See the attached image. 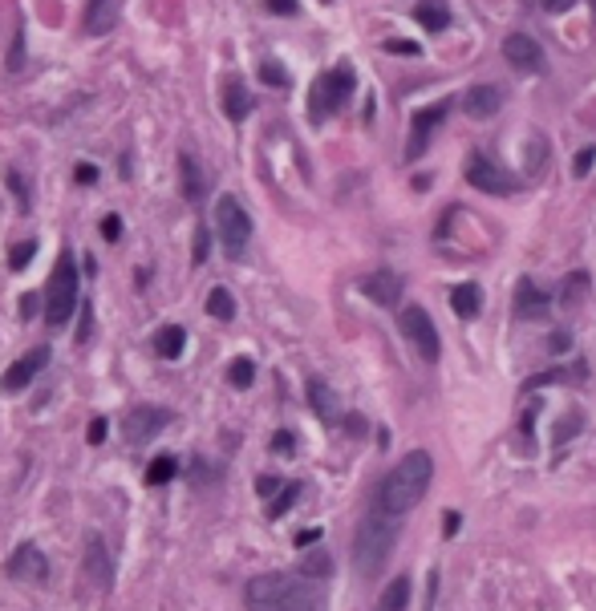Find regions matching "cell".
Wrapping results in <instances>:
<instances>
[{"mask_svg":"<svg viewBox=\"0 0 596 611\" xmlns=\"http://www.w3.org/2000/svg\"><path fill=\"white\" fill-rule=\"evenodd\" d=\"M543 385H584V361H572L568 369H548L528 381V389H543Z\"/></svg>","mask_w":596,"mask_h":611,"instance_id":"22","label":"cell"},{"mask_svg":"<svg viewBox=\"0 0 596 611\" xmlns=\"http://www.w3.org/2000/svg\"><path fill=\"white\" fill-rule=\"evenodd\" d=\"M106 430H110V425H106V417H93V422H90V430H85V433H90V441H93V445H102V441H106Z\"/></svg>","mask_w":596,"mask_h":611,"instance_id":"41","label":"cell"},{"mask_svg":"<svg viewBox=\"0 0 596 611\" xmlns=\"http://www.w3.org/2000/svg\"><path fill=\"white\" fill-rule=\"evenodd\" d=\"M228 381L236 389H248L256 381V364L248 361V356H236V361H231V369H228Z\"/></svg>","mask_w":596,"mask_h":611,"instance_id":"29","label":"cell"},{"mask_svg":"<svg viewBox=\"0 0 596 611\" xmlns=\"http://www.w3.org/2000/svg\"><path fill=\"white\" fill-rule=\"evenodd\" d=\"M394 543H397V514L374 506V510L361 519L357 538H353V567H357L366 579H374V575L390 563Z\"/></svg>","mask_w":596,"mask_h":611,"instance_id":"3","label":"cell"},{"mask_svg":"<svg viewBox=\"0 0 596 611\" xmlns=\"http://www.w3.org/2000/svg\"><path fill=\"white\" fill-rule=\"evenodd\" d=\"M154 356H162V361H179L183 356V348H187V333L179 325H167V328H159L154 333Z\"/></svg>","mask_w":596,"mask_h":611,"instance_id":"20","label":"cell"},{"mask_svg":"<svg viewBox=\"0 0 596 611\" xmlns=\"http://www.w3.org/2000/svg\"><path fill=\"white\" fill-rule=\"evenodd\" d=\"M308 401H313V409H317L321 422H337V397L329 393L325 381H308Z\"/></svg>","mask_w":596,"mask_h":611,"instance_id":"26","label":"cell"},{"mask_svg":"<svg viewBox=\"0 0 596 611\" xmlns=\"http://www.w3.org/2000/svg\"><path fill=\"white\" fill-rule=\"evenodd\" d=\"M499 106H503V93H499L495 85H471V90L463 93V113H471L474 121L491 118Z\"/></svg>","mask_w":596,"mask_h":611,"instance_id":"17","label":"cell"},{"mask_svg":"<svg viewBox=\"0 0 596 611\" xmlns=\"http://www.w3.org/2000/svg\"><path fill=\"white\" fill-rule=\"evenodd\" d=\"M572 430H581V417H568V422L564 425H556V441H568V433H572Z\"/></svg>","mask_w":596,"mask_h":611,"instance_id":"46","label":"cell"},{"mask_svg":"<svg viewBox=\"0 0 596 611\" xmlns=\"http://www.w3.org/2000/svg\"><path fill=\"white\" fill-rule=\"evenodd\" d=\"M430 478H435V458H430L426 450H410L390 474H386L382 490H377V506L390 514L414 510V506L426 499Z\"/></svg>","mask_w":596,"mask_h":611,"instance_id":"2","label":"cell"},{"mask_svg":"<svg viewBox=\"0 0 596 611\" xmlns=\"http://www.w3.org/2000/svg\"><path fill=\"white\" fill-rule=\"evenodd\" d=\"M179 170H183L187 203H199V199H203V174H199V162L191 159V154H179Z\"/></svg>","mask_w":596,"mask_h":611,"instance_id":"25","label":"cell"},{"mask_svg":"<svg viewBox=\"0 0 596 611\" xmlns=\"http://www.w3.org/2000/svg\"><path fill=\"white\" fill-rule=\"evenodd\" d=\"M118 231H122V223H118L114 215H110V219H102V235H106V239H118Z\"/></svg>","mask_w":596,"mask_h":611,"instance_id":"47","label":"cell"},{"mask_svg":"<svg viewBox=\"0 0 596 611\" xmlns=\"http://www.w3.org/2000/svg\"><path fill=\"white\" fill-rule=\"evenodd\" d=\"M223 113H228L231 121H244L248 113H252V93H248V85L239 82V77H228V82H223Z\"/></svg>","mask_w":596,"mask_h":611,"instance_id":"18","label":"cell"},{"mask_svg":"<svg viewBox=\"0 0 596 611\" xmlns=\"http://www.w3.org/2000/svg\"><path fill=\"white\" fill-rule=\"evenodd\" d=\"M272 450H276V453H292V450H297V441H292L288 430H280V433L272 438Z\"/></svg>","mask_w":596,"mask_h":611,"instance_id":"42","label":"cell"},{"mask_svg":"<svg viewBox=\"0 0 596 611\" xmlns=\"http://www.w3.org/2000/svg\"><path fill=\"white\" fill-rule=\"evenodd\" d=\"M503 57H507V65L520 69V73H543V69H548V57H543V49L535 45L528 33L503 37Z\"/></svg>","mask_w":596,"mask_h":611,"instance_id":"11","label":"cell"},{"mask_svg":"<svg viewBox=\"0 0 596 611\" xmlns=\"http://www.w3.org/2000/svg\"><path fill=\"white\" fill-rule=\"evenodd\" d=\"M592 162H596V146H584V150L576 154V162H572V174L576 179H584V174L592 170Z\"/></svg>","mask_w":596,"mask_h":611,"instance_id":"35","label":"cell"},{"mask_svg":"<svg viewBox=\"0 0 596 611\" xmlns=\"http://www.w3.org/2000/svg\"><path fill=\"white\" fill-rule=\"evenodd\" d=\"M244 607L248 611H317L321 607V591L308 575H256L244 587Z\"/></svg>","mask_w":596,"mask_h":611,"instance_id":"1","label":"cell"},{"mask_svg":"<svg viewBox=\"0 0 596 611\" xmlns=\"http://www.w3.org/2000/svg\"><path fill=\"white\" fill-rule=\"evenodd\" d=\"M451 308H454V316L459 320H474L479 316V308H483V292H479V284H459L451 292Z\"/></svg>","mask_w":596,"mask_h":611,"instance_id":"21","label":"cell"},{"mask_svg":"<svg viewBox=\"0 0 596 611\" xmlns=\"http://www.w3.org/2000/svg\"><path fill=\"white\" fill-rule=\"evenodd\" d=\"M260 77L268 85H272V90H288V69L280 65V61H264L260 65Z\"/></svg>","mask_w":596,"mask_h":611,"instance_id":"32","label":"cell"},{"mask_svg":"<svg viewBox=\"0 0 596 611\" xmlns=\"http://www.w3.org/2000/svg\"><path fill=\"white\" fill-rule=\"evenodd\" d=\"M33 256H37V239H24V243H16V247L8 251V267H13V272H21V267L29 264Z\"/></svg>","mask_w":596,"mask_h":611,"instance_id":"33","label":"cell"},{"mask_svg":"<svg viewBox=\"0 0 596 611\" xmlns=\"http://www.w3.org/2000/svg\"><path fill=\"white\" fill-rule=\"evenodd\" d=\"M256 490H260L264 499H272V494L284 490V486H280V478H260V482H256Z\"/></svg>","mask_w":596,"mask_h":611,"instance_id":"45","label":"cell"},{"mask_svg":"<svg viewBox=\"0 0 596 611\" xmlns=\"http://www.w3.org/2000/svg\"><path fill=\"white\" fill-rule=\"evenodd\" d=\"M325 571H329V558H325V555L308 558V563L300 567V575H308V579H313V575H325Z\"/></svg>","mask_w":596,"mask_h":611,"instance_id":"40","label":"cell"},{"mask_svg":"<svg viewBox=\"0 0 596 611\" xmlns=\"http://www.w3.org/2000/svg\"><path fill=\"white\" fill-rule=\"evenodd\" d=\"M361 292H366L377 308H397V300H402V279H397V272H374V276L361 279Z\"/></svg>","mask_w":596,"mask_h":611,"instance_id":"15","label":"cell"},{"mask_svg":"<svg viewBox=\"0 0 596 611\" xmlns=\"http://www.w3.org/2000/svg\"><path fill=\"white\" fill-rule=\"evenodd\" d=\"M21 61H24V29H16V37H13V57H8V69H21Z\"/></svg>","mask_w":596,"mask_h":611,"instance_id":"36","label":"cell"},{"mask_svg":"<svg viewBox=\"0 0 596 611\" xmlns=\"http://www.w3.org/2000/svg\"><path fill=\"white\" fill-rule=\"evenodd\" d=\"M443 530H446V538H451L454 530H459V514H454V510H451V514H446V519H443Z\"/></svg>","mask_w":596,"mask_h":611,"instance_id":"51","label":"cell"},{"mask_svg":"<svg viewBox=\"0 0 596 611\" xmlns=\"http://www.w3.org/2000/svg\"><path fill=\"white\" fill-rule=\"evenodd\" d=\"M49 575V563L41 555L37 543H21L13 555H8V579L16 583H41Z\"/></svg>","mask_w":596,"mask_h":611,"instance_id":"13","label":"cell"},{"mask_svg":"<svg viewBox=\"0 0 596 611\" xmlns=\"http://www.w3.org/2000/svg\"><path fill=\"white\" fill-rule=\"evenodd\" d=\"M466 182H471L474 190H483V195H512L515 187H520V179H512L499 162H491L483 150L471 154V162H466Z\"/></svg>","mask_w":596,"mask_h":611,"instance_id":"8","label":"cell"},{"mask_svg":"<svg viewBox=\"0 0 596 611\" xmlns=\"http://www.w3.org/2000/svg\"><path fill=\"white\" fill-rule=\"evenodd\" d=\"M207 312H211L215 320H223V325L236 320V300H231L228 287H211V292H207Z\"/></svg>","mask_w":596,"mask_h":611,"instance_id":"27","label":"cell"},{"mask_svg":"<svg viewBox=\"0 0 596 611\" xmlns=\"http://www.w3.org/2000/svg\"><path fill=\"white\" fill-rule=\"evenodd\" d=\"M589 292H592L589 272H572V276H564V284H560V304H564V308H581V304L589 300Z\"/></svg>","mask_w":596,"mask_h":611,"instance_id":"23","label":"cell"},{"mask_svg":"<svg viewBox=\"0 0 596 611\" xmlns=\"http://www.w3.org/2000/svg\"><path fill=\"white\" fill-rule=\"evenodd\" d=\"M589 13H592V21H596V0H589Z\"/></svg>","mask_w":596,"mask_h":611,"instance_id":"52","label":"cell"},{"mask_svg":"<svg viewBox=\"0 0 596 611\" xmlns=\"http://www.w3.org/2000/svg\"><path fill=\"white\" fill-rule=\"evenodd\" d=\"M85 575L98 583V591L114 587V563H110V551L102 538H90V547H85Z\"/></svg>","mask_w":596,"mask_h":611,"instance_id":"16","label":"cell"},{"mask_svg":"<svg viewBox=\"0 0 596 611\" xmlns=\"http://www.w3.org/2000/svg\"><path fill=\"white\" fill-rule=\"evenodd\" d=\"M207 251H211V239H207V227H199L195 231V264H203Z\"/></svg>","mask_w":596,"mask_h":611,"instance_id":"39","label":"cell"},{"mask_svg":"<svg viewBox=\"0 0 596 611\" xmlns=\"http://www.w3.org/2000/svg\"><path fill=\"white\" fill-rule=\"evenodd\" d=\"M37 296H33V292H24L21 296V304H16V312H21V320H33V316H37Z\"/></svg>","mask_w":596,"mask_h":611,"instance_id":"38","label":"cell"},{"mask_svg":"<svg viewBox=\"0 0 596 611\" xmlns=\"http://www.w3.org/2000/svg\"><path fill=\"white\" fill-rule=\"evenodd\" d=\"M77 259H73V251H62L57 256V264H54V272H49V287H45V320H49V328H65L69 325V316L77 312Z\"/></svg>","mask_w":596,"mask_h":611,"instance_id":"4","label":"cell"},{"mask_svg":"<svg viewBox=\"0 0 596 611\" xmlns=\"http://www.w3.org/2000/svg\"><path fill=\"white\" fill-rule=\"evenodd\" d=\"M512 308H515V320H548L552 312V296L543 292L535 279L523 276L515 284V296H512Z\"/></svg>","mask_w":596,"mask_h":611,"instance_id":"12","label":"cell"},{"mask_svg":"<svg viewBox=\"0 0 596 611\" xmlns=\"http://www.w3.org/2000/svg\"><path fill=\"white\" fill-rule=\"evenodd\" d=\"M5 179H8V187H13V195H16V203H21V211H29L33 195H29V187H24V179H21V174H16V170H8Z\"/></svg>","mask_w":596,"mask_h":611,"instance_id":"34","label":"cell"},{"mask_svg":"<svg viewBox=\"0 0 596 611\" xmlns=\"http://www.w3.org/2000/svg\"><path fill=\"white\" fill-rule=\"evenodd\" d=\"M397 328H402V336L410 340L414 353H418L422 361H438L443 344H438V328H435V320H430L426 308H418V304L402 308V316H397Z\"/></svg>","mask_w":596,"mask_h":611,"instance_id":"7","label":"cell"},{"mask_svg":"<svg viewBox=\"0 0 596 611\" xmlns=\"http://www.w3.org/2000/svg\"><path fill=\"white\" fill-rule=\"evenodd\" d=\"M414 21L426 33H443V29H451V5H446V0H418Z\"/></svg>","mask_w":596,"mask_h":611,"instance_id":"19","label":"cell"},{"mask_svg":"<svg viewBox=\"0 0 596 611\" xmlns=\"http://www.w3.org/2000/svg\"><path fill=\"white\" fill-rule=\"evenodd\" d=\"M106 5H110V0H90V8H85V29H90V33H106L110 29Z\"/></svg>","mask_w":596,"mask_h":611,"instance_id":"30","label":"cell"},{"mask_svg":"<svg viewBox=\"0 0 596 611\" xmlns=\"http://www.w3.org/2000/svg\"><path fill=\"white\" fill-rule=\"evenodd\" d=\"M446 110H451V102H435V106H422L418 113H414V121H410V142H405V159H410V162L426 154L430 134L443 126Z\"/></svg>","mask_w":596,"mask_h":611,"instance_id":"9","label":"cell"},{"mask_svg":"<svg viewBox=\"0 0 596 611\" xmlns=\"http://www.w3.org/2000/svg\"><path fill=\"white\" fill-rule=\"evenodd\" d=\"M45 364H49V348H45V344L29 348V353H24L21 361H13V364H8V373L0 377V389H5V393H21L33 377H37L41 369H45Z\"/></svg>","mask_w":596,"mask_h":611,"instance_id":"14","label":"cell"},{"mask_svg":"<svg viewBox=\"0 0 596 611\" xmlns=\"http://www.w3.org/2000/svg\"><path fill=\"white\" fill-rule=\"evenodd\" d=\"M77 182H82V187H93V182H98V167L82 162V167H77Z\"/></svg>","mask_w":596,"mask_h":611,"instance_id":"44","label":"cell"},{"mask_svg":"<svg viewBox=\"0 0 596 611\" xmlns=\"http://www.w3.org/2000/svg\"><path fill=\"white\" fill-rule=\"evenodd\" d=\"M297 8H300V0H268V13H276V16H297Z\"/></svg>","mask_w":596,"mask_h":611,"instance_id":"37","label":"cell"},{"mask_svg":"<svg viewBox=\"0 0 596 611\" xmlns=\"http://www.w3.org/2000/svg\"><path fill=\"white\" fill-rule=\"evenodd\" d=\"M317 538H321V530H317V527H308V530H300V535H297V547H313Z\"/></svg>","mask_w":596,"mask_h":611,"instance_id":"48","label":"cell"},{"mask_svg":"<svg viewBox=\"0 0 596 611\" xmlns=\"http://www.w3.org/2000/svg\"><path fill=\"white\" fill-rule=\"evenodd\" d=\"M405 607H410V575H397L377 599V611H405Z\"/></svg>","mask_w":596,"mask_h":611,"instance_id":"24","label":"cell"},{"mask_svg":"<svg viewBox=\"0 0 596 611\" xmlns=\"http://www.w3.org/2000/svg\"><path fill=\"white\" fill-rule=\"evenodd\" d=\"M548 344H552V353H564V348L572 344V336H568V333H556V336L548 340Z\"/></svg>","mask_w":596,"mask_h":611,"instance_id":"50","label":"cell"},{"mask_svg":"<svg viewBox=\"0 0 596 611\" xmlns=\"http://www.w3.org/2000/svg\"><path fill=\"white\" fill-rule=\"evenodd\" d=\"M543 8H548V13H568V8L576 5V0H540Z\"/></svg>","mask_w":596,"mask_h":611,"instance_id":"49","label":"cell"},{"mask_svg":"<svg viewBox=\"0 0 596 611\" xmlns=\"http://www.w3.org/2000/svg\"><path fill=\"white\" fill-rule=\"evenodd\" d=\"M386 49H390V53H402V57H418V53H422V49L414 45V41H390Z\"/></svg>","mask_w":596,"mask_h":611,"instance_id":"43","label":"cell"},{"mask_svg":"<svg viewBox=\"0 0 596 611\" xmlns=\"http://www.w3.org/2000/svg\"><path fill=\"white\" fill-rule=\"evenodd\" d=\"M175 470H179V461L162 453V458H154L151 466H146V482H151V486H162V482H171V478H175Z\"/></svg>","mask_w":596,"mask_h":611,"instance_id":"28","label":"cell"},{"mask_svg":"<svg viewBox=\"0 0 596 611\" xmlns=\"http://www.w3.org/2000/svg\"><path fill=\"white\" fill-rule=\"evenodd\" d=\"M215 231H220V243L231 259H244L248 256V243H252V219L248 211L239 207L236 195H220L215 203Z\"/></svg>","mask_w":596,"mask_h":611,"instance_id":"6","label":"cell"},{"mask_svg":"<svg viewBox=\"0 0 596 611\" xmlns=\"http://www.w3.org/2000/svg\"><path fill=\"white\" fill-rule=\"evenodd\" d=\"M353 65H333V69H325L321 77L313 82V90H308V118L313 121H325L329 113H337L349 102V93H353Z\"/></svg>","mask_w":596,"mask_h":611,"instance_id":"5","label":"cell"},{"mask_svg":"<svg viewBox=\"0 0 596 611\" xmlns=\"http://www.w3.org/2000/svg\"><path fill=\"white\" fill-rule=\"evenodd\" d=\"M297 499H300V482H288V486H284V490L272 499V506H268V519H280V514L288 510V506L297 502Z\"/></svg>","mask_w":596,"mask_h":611,"instance_id":"31","label":"cell"},{"mask_svg":"<svg viewBox=\"0 0 596 611\" xmlns=\"http://www.w3.org/2000/svg\"><path fill=\"white\" fill-rule=\"evenodd\" d=\"M162 425H171V413H167V409H154V405H134L131 413L122 417V433H126V441H131V445L151 441Z\"/></svg>","mask_w":596,"mask_h":611,"instance_id":"10","label":"cell"}]
</instances>
